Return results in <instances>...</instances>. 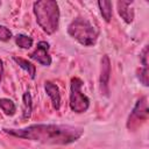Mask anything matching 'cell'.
Returning a JSON list of instances; mask_svg holds the SVG:
<instances>
[{
	"label": "cell",
	"instance_id": "6da1fadb",
	"mask_svg": "<svg viewBox=\"0 0 149 149\" xmlns=\"http://www.w3.org/2000/svg\"><path fill=\"white\" fill-rule=\"evenodd\" d=\"M6 134L15 137L35 141L44 144H70L77 141L84 133L81 127L70 125H55V123H37L30 125L20 129H2Z\"/></svg>",
	"mask_w": 149,
	"mask_h": 149
},
{
	"label": "cell",
	"instance_id": "7a4b0ae2",
	"mask_svg": "<svg viewBox=\"0 0 149 149\" xmlns=\"http://www.w3.org/2000/svg\"><path fill=\"white\" fill-rule=\"evenodd\" d=\"M34 13L38 26L49 35L54 34L58 28L59 8L54 0H40L34 2Z\"/></svg>",
	"mask_w": 149,
	"mask_h": 149
},
{
	"label": "cell",
	"instance_id": "3957f363",
	"mask_svg": "<svg viewBox=\"0 0 149 149\" xmlns=\"http://www.w3.org/2000/svg\"><path fill=\"white\" fill-rule=\"evenodd\" d=\"M68 33L71 37H73L76 41H78L81 45L91 47L95 44L99 30L95 26H93L87 19L84 17H77L74 19L68 27Z\"/></svg>",
	"mask_w": 149,
	"mask_h": 149
},
{
	"label": "cell",
	"instance_id": "277c9868",
	"mask_svg": "<svg viewBox=\"0 0 149 149\" xmlns=\"http://www.w3.org/2000/svg\"><path fill=\"white\" fill-rule=\"evenodd\" d=\"M83 81L81 79L74 77L71 79L70 85V107L76 113H84L88 109L90 100L81 92Z\"/></svg>",
	"mask_w": 149,
	"mask_h": 149
},
{
	"label": "cell",
	"instance_id": "5b68a950",
	"mask_svg": "<svg viewBox=\"0 0 149 149\" xmlns=\"http://www.w3.org/2000/svg\"><path fill=\"white\" fill-rule=\"evenodd\" d=\"M48 50H49V43L41 41L37 43V48L34 50V52H31L29 55V57L44 66H49L51 64V57H50Z\"/></svg>",
	"mask_w": 149,
	"mask_h": 149
},
{
	"label": "cell",
	"instance_id": "8992f818",
	"mask_svg": "<svg viewBox=\"0 0 149 149\" xmlns=\"http://www.w3.org/2000/svg\"><path fill=\"white\" fill-rule=\"evenodd\" d=\"M111 74V61L107 55H104L101 58V70H100V90L101 93L108 95V83Z\"/></svg>",
	"mask_w": 149,
	"mask_h": 149
},
{
	"label": "cell",
	"instance_id": "52a82bcc",
	"mask_svg": "<svg viewBox=\"0 0 149 149\" xmlns=\"http://www.w3.org/2000/svg\"><path fill=\"white\" fill-rule=\"evenodd\" d=\"M148 113H149V111H148L147 98L146 97H142L141 99L137 100L135 107L133 108V112H132V114L129 116V121L128 122L133 121L134 119L136 121H139V120L140 121H146L148 119Z\"/></svg>",
	"mask_w": 149,
	"mask_h": 149
},
{
	"label": "cell",
	"instance_id": "ba28073f",
	"mask_svg": "<svg viewBox=\"0 0 149 149\" xmlns=\"http://www.w3.org/2000/svg\"><path fill=\"white\" fill-rule=\"evenodd\" d=\"M134 2L133 1H118V12L119 15L123 19L126 23H132L134 20V8H133Z\"/></svg>",
	"mask_w": 149,
	"mask_h": 149
},
{
	"label": "cell",
	"instance_id": "9c48e42d",
	"mask_svg": "<svg viewBox=\"0 0 149 149\" xmlns=\"http://www.w3.org/2000/svg\"><path fill=\"white\" fill-rule=\"evenodd\" d=\"M44 88H45L47 94L51 99L54 108L55 109H59V107H61V93H59L58 86L56 84H54L52 81H45Z\"/></svg>",
	"mask_w": 149,
	"mask_h": 149
},
{
	"label": "cell",
	"instance_id": "30bf717a",
	"mask_svg": "<svg viewBox=\"0 0 149 149\" xmlns=\"http://www.w3.org/2000/svg\"><path fill=\"white\" fill-rule=\"evenodd\" d=\"M13 59H14V62H16V63L19 64L20 68H22L26 72H28L29 77H30L31 79L35 78V74H36V68H35V65H34L33 63H30V62H28L27 59H23V58H21V57H16V56H14Z\"/></svg>",
	"mask_w": 149,
	"mask_h": 149
},
{
	"label": "cell",
	"instance_id": "8fae6325",
	"mask_svg": "<svg viewBox=\"0 0 149 149\" xmlns=\"http://www.w3.org/2000/svg\"><path fill=\"white\" fill-rule=\"evenodd\" d=\"M33 112V104H31V95L27 91L23 93L22 97V116L23 119H29Z\"/></svg>",
	"mask_w": 149,
	"mask_h": 149
},
{
	"label": "cell",
	"instance_id": "7c38bea8",
	"mask_svg": "<svg viewBox=\"0 0 149 149\" xmlns=\"http://www.w3.org/2000/svg\"><path fill=\"white\" fill-rule=\"evenodd\" d=\"M98 6L100 8L101 15L105 19L106 22H109L112 19V2L111 1H106V0H100L98 1Z\"/></svg>",
	"mask_w": 149,
	"mask_h": 149
},
{
	"label": "cell",
	"instance_id": "4fadbf2b",
	"mask_svg": "<svg viewBox=\"0 0 149 149\" xmlns=\"http://www.w3.org/2000/svg\"><path fill=\"white\" fill-rule=\"evenodd\" d=\"M0 108L3 111V113L6 115H9V116L14 115L15 111H16L15 104L10 99H8V98H1L0 99Z\"/></svg>",
	"mask_w": 149,
	"mask_h": 149
},
{
	"label": "cell",
	"instance_id": "5bb4252c",
	"mask_svg": "<svg viewBox=\"0 0 149 149\" xmlns=\"http://www.w3.org/2000/svg\"><path fill=\"white\" fill-rule=\"evenodd\" d=\"M15 43L22 49H29L30 47H33V38L30 36L19 34L15 36Z\"/></svg>",
	"mask_w": 149,
	"mask_h": 149
},
{
	"label": "cell",
	"instance_id": "9a60e30c",
	"mask_svg": "<svg viewBox=\"0 0 149 149\" xmlns=\"http://www.w3.org/2000/svg\"><path fill=\"white\" fill-rule=\"evenodd\" d=\"M137 77H139L140 81H141L144 86H148V85H149V71H148V68H142V69H140Z\"/></svg>",
	"mask_w": 149,
	"mask_h": 149
},
{
	"label": "cell",
	"instance_id": "2e32d148",
	"mask_svg": "<svg viewBox=\"0 0 149 149\" xmlns=\"http://www.w3.org/2000/svg\"><path fill=\"white\" fill-rule=\"evenodd\" d=\"M12 38V31L5 27V26H0V41H9Z\"/></svg>",
	"mask_w": 149,
	"mask_h": 149
},
{
	"label": "cell",
	"instance_id": "e0dca14e",
	"mask_svg": "<svg viewBox=\"0 0 149 149\" xmlns=\"http://www.w3.org/2000/svg\"><path fill=\"white\" fill-rule=\"evenodd\" d=\"M140 59H141L143 68H148V45H146L143 48L142 52L140 54Z\"/></svg>",
	"mask_w": 149,
	"mask_h": 149
},
{
	"label": "cell",
	"instance_id": "ac0fdd59",
	"mask_svg": "<svg viewBox=\"0 0 149 149\" xmlns=\"http://www.w3.org/2000/svg\"><path fill=\"white\" fill-rule=\"evenodd\" d=\"M2 73H3V65H2V61L0 59V81L2 78Z\"/></svg>",
	"mask_w": 149,
	"mask_h": 149
}]
</instances>
